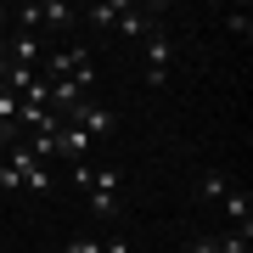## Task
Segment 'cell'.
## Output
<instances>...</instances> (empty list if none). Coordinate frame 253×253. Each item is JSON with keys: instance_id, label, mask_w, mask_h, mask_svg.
<instances>
[{"instance_id": "obj_1", "label": "cell", "mask_w": 253, "mask_h": 253, "mask_svg": "<svg viewBox=\"0 0 253 253\" xmlns=\"http://www.w3.org/2000/svg\"><path fill=\"white\" fill-rule=\"evenodd\" d=\"M0 163L11 169V180H17V191H51V186H56V180H51V169H45V163H40L34 152H28V146H11V152L0 158Z\"/></svg>"}, {"instance_id": "obj_2", "label": "cell", "mask_w": 253, "mask_h": 253, "mask_svg": "<svg viewBox=\"0 0 253 253\" xmlns=\"http://www.w3.org/2000/svg\"><path fill=\"white\" fill-rule=\"evenodd\" d=\"M84 191H90V214H96V219H113V214H118V191H124V169H113V163L96 169Z\"/></svg>"}, {"instance_id": "obj_3", "label": "cell", "mask_w": 253, "mask_h": 253, "mask_svg": "<svg viewBox=\"0 0 253 253\" xmlns=\"http://www.w3.org/2000/svg\"><path fill=\"white\" fill-rule=\"evenodd\" d=\"M169 68H174V40H169V28L158 23L152 34H146V84L158 90V84L169 79Z\"/></svg>"}, {"instance_id": "obj_4", "label": "cell", "mask_w": 253, "mask_h": 253, "mask_svg": "<svg viewBox=\"0 0 253 253\" xmlns=\"http://www.w3.org/2000/svg\"><path fill=\"white\" fill-rule=\"evenodd\" d=\"M62 124H73V129H84V135H113V124H118V118L107 113V107H96V101H84V107H73L68 118H62Z\"/></svg>"}, {"instance_id": "obj_5", "label": "cell", "mask_w": 253, "mask_h": 253, "mask_svg": "<svg viewBox=\"0 0 253 253\" xmlns=\"http://www.w3.org/2000/svg\"><path fill=\"white\" fill-rule=\"evenodd\" d=\"M56 158L90 163V135H84V129H73V124H62V129H56Z\"/></svg>"}, {"instance_id": "obj_6", "label": "cell", "mask_w": 253, "mask_h": 253, "mask_svg": "<svg viewBox=\"0 0 253 253\" xmlns=\"http://www.w3.org/2000/svg\"><path fill=\"white\" fill-rule=\"evenodd\" d=\"M6 56H11L17 68H28V62H40V56H45V45H40L34 34H23V28H11V34H6Z\"/></svg>"}, {"instance_id": "obj_7", "label": "cell", "mask_w": 253, "mask_h": 253, "mask_svg": "<svg viewBox=\"0 0 253 253\" xmlns=\"http://www.w3.org/2000/svg\"><path fill=\"white\" fill-rule=\"evenodd\" d=\"M225 214H231V231H242V236H253V197L248 191H225Z\"/></svg>"}, {"instance_id": "obj_8", "label": "cell", "mask_w": 253, "mask_h": 253, "mask_svg": "<svg viewBox=\"0 0 253 253\" xmlns=\"http://www.w3.org/2000/svg\"><path fill=\"white\" fill-rule=\"evenodd\" d=\"M73 23H79V11H73L68 0H40V28H56V34H68Z\"/></svg>"}, {"instance_id": "obj_9", "label": "cell", "mask_w": 253, "mask_h": 253, "mask_svg": "<svg viewBox=\"0 0 253 253\" xmlns=\"http://www.w3.org/2000/svg\"><path fill=\"white\" fill-rule=\"evenodd\" d=\"M191 191H197V203H225V191H231V174H225V169H203Z\"/></svg>"}, {"instance_id": "obj_10", "label": "cell", "mask_w": 253, "mask_h": 253, "mask_svg": "<svg viewBox=\"0 0 253 253\" xmlns=\"http://www.w3.org/2000/svg\"><path fill=\"white\" fill-rule=\"evenodd\" d=\"M124 6H129V0H101V6H90V11H84V17H90L96 28H113L118 17H124Z\"/></svg>"}, {"instance_id": "obj_11", "label": "cell", "mask_w": 253, "mask_h": 253, "mask_svg": "<svg viewBox=\"0 0 253 253\" xmlns=\"http://www.w3.org/2000/svg\"><path fill=\"white\" fill-rule=\"evenodd\" d=\"M225 28H231V34H242V40L253 34V23H248V11H225Z\"/></svg>"}, {"instance_id": "obj_12", "label": "cell", "mask_w": 253, "mask_h": 253, "mask_svg": "<svg viewBox=\"0 0 253 253\" xmlns=\"http://www.w3.org/2000/svg\"><path fill=\"white\" fill-rule=\"evenodd\" d=\"M62 253H101V242H96V236H73Z\"/></svg>"}, {"instance_id": "obj_13", "label": "cell", "mask_w": 253, "mask_h": 253, "mask_svg": "<svg viewBox=\"0 0 253 253\" xmlns=\"http://www.w3.org/2000/svg\"><path fill=\"white\" fill-rule=\"evenodd\" d=\"M0 118H6V124H17V96H11V90H0Z\"/></svg>"}, {"instance_id": "obj_14", "label": "cell", "mask_w": 253, "mask_h": 253, "mask_svg": "<svg viewBox=\"0 0 253 253\" xmlns=\"http://www.w3.org/2000/svg\"><path fill=\"white\" fill-rule=\"evenodd\" d=\"M186 253H219V248H214V236H197V242H191Z\"/></svg>"}, {"instance_id": "obj_15", "label": "cell", "mask_w": 253, "mask_h": 253, "mask_svg": "<svg viewBox=\"0 0 253 253\" xmlns=\"http://www.w3.org/2000/svg\"><path fill=\"white\" fill-rule=\"evenodd\" d=\"M0 34H11V11L6 6H0Z\"/></svg>"}]
</instances>
